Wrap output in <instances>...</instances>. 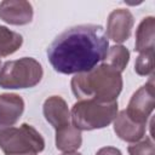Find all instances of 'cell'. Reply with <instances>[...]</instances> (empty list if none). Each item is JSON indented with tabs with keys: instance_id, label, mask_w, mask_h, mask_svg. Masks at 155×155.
Wrapping results in <instances>:
<instances>
[{
	"instance_id": "1",
	"label": "cell",
	"mask_w": 155,
	"mask_h": 155,
	"mask_svg": "<svg viewBox=\"0 0 155 155\" xmlns=\"http://www.w3.org/2000/svg\"><path fill=\"white\" fill-rule=\"evenodd\" d=\"M108 48L109 41L102 25L80 24L64 30L52 41L47 58L61 74H80L98 65Z\"/></svg>"
},
{
	"instance_id": "2",
	"label": "cell",
	"mask_w": 155,
	"mask_h": 155,
	"mask_svg": "<svg viewBox=\"0 0 155 155\" xmlns=\"http://www.w3.org/2000/svg\"><path fill=\"white\" fill-rule=\"evenodd\" d=\"M70 87L79 99H93L102 103L115 102L122 90V76L113 67L102 63L88 71L75 74Z\"/></svg>"
},
{
	"instance_id": "3",
	"label": "cell",
	"mask_w": 155,
	"mask_h": 155,
	"mask_svg": "<svg viewBox=\"0 0 155 155\" xmlns=\"http://www.w3.org/2000/svg\"><path fill=\"white\" fill-rule=\"evenodd\" d=\"M117 115V101L102 103L93 99H80L70 111L71 124L80 131H92L109 126Z\"/></svg>"
},
{
	"instance_id": "4",
	"label": "cell",
	"mask_w": 155,
	"mask_h": 155,
	"mask_svg": "<svg viewBox=\"0 0 155 155\" xmlns=\"http://www.w3.org/2000/svg\"><path fill=\"white\" fill-rule=\"evenodd\" d=\"M42 75L41 64L31 57L7 61L0 69V87L8 90L30 88L41 81Z\"/></svg>"
},
{
	"instance_id": "5",
	"label": "cell",
	"mask_w": 155,
	"mask_h": 155,
	"mask_svg": "<svg viewBox=\"0 0 155 155\" xmlns=\"http://www.w3.org/2000/svg\"><path fill=\"white\" fill-rule=\"evenodd\" d=\"M0 149L5 155H38L45 149L42 136L28 124L0 132Z\"/></svg>"
},
{
	"instance_id": "6",
	"label": "cell",
	"mask_w": 155,
	"mask_h": 155,
	"mask_svg": "<svg viewBox=\"0 0 155 155\" xmlns=\"http://www.w3.org/2000/svg\"><path fill=\"white\" fill-rule=\"evenodd\" d=\"M155 107V88L151 79L140 86L131 97L127 108L125 109L127 116L138 124L147 125L149 116Z\"/></svg>"
},
{
	"instance_id": "7",
	"label": "cell",
	"mask_w": 155,
	"mask_h": 155,
	"mask_svg": "<svg viewBox=\"0 0 155 155\" xmlns=\"http://www.w3.org/2000/svg\"><path fill=\"white\" fill-rule=\"evenodd\" d=\"M134 19L130 10L127 8H116L110 12L107 23V38L115 42L126 41L132 31Z\"/></svg>"
},
{
	"instance_id": "8",
	"label": "cell",
	"mask_w": 155,
	"mask_h": 155,
	"mask_svg": "<svg viewBox=\"0 0 155 155\" xmlns=\"http://www.w3.org/2000/svg\"><path fill=\"white\" fill-rule=\"evenodd\" d=\"M33 6L24 0H5L0 2V19L12 25H24L33 19Z\"/></svg>"
},
{
	"instance_id": "9",
	"label": "cell",
	"mask_w": 155,
	"mask_h": 155,
	"mask_svg": "<svg viewBox=\"0 0 155 155\" xmlns=\"http://www.w3.org/2000/svg\"><path fill=\"white\" fill-rule=\"evenodd\" d=\"M24 111V101L16 93L0 94V132L12 127Z\"/></svg>"
},
{
	"instance_id": "10",
	"label": "cell",
	"mask_w": 155,
	"mask_h": 155,
	"mask_svg": "<svg viewBox=\"0 0 155 155\" xmlns=\"http://www.w3.org/2000/svg\"><path fill=\"white\" fill-rule=\"evenodd\" d=\"M42 113L46 121L54 130L70 124V110L61 96L48 97L42 105Z\"/></svg>"
},
{
	"instance_id": "11",
	"label": "cell",
	"mask_w": 155,
	"mask_h": 155,
	"mask_svg": "<svg viewBox=\"0 0 155 155\" xmlns=\"http://www.w3.org/2000/svg\"><path fill=\"white\" fill-rule=\"evenodd\" d=\"M145 130L147 125L133 121L127 116L125 110H121L114 120V132L125 142L134 143L140 140L145 136Z\"/></svg>"
},
{
	"instance_id": "12",
	"label": "cell",
	"mask_w": 155,
	"mask_h": 155,
	"mask_svg": "<svg viewBox=\"0 0 155 155\" xmlns=\"http://www.w3.org/2000/svg\"><path fill=\"white\" fill-rule=\"evenodd\" d=\"M82 144L81 131L73 124H68L56 130V148L61 151L69 153L78 150Z\"/></svg>"
},
{
	"instance_id": "13",
	"label": "cell",
	"mask_w": 155,
	"mask_h": 155,
	"mask_svg": "<svg viewBox=\"0 0 155 155\" xmlns=\"http://www.w3.org/2000/svg\"><path fill=\"white\" fill-rule=\"evenodd\" d=\"M155 42V18L153 16L145 17L139 23L136 30L134 50L139 53L154 51Z\"/></svg>"
},
{
	"instance_id": "14",
	"label": "cell",
	"mask_w": 155,
	"mask_h": 155,
	"mask_svg": "<svg viewBox=\"0 0 155 155\" xmlns=\"http://www.w3.org/2000/svg\"><path fill=\"white\" fill-rule=\"evenodd\" d=\"M23 44L21 34L10 30L7 27L0 25V56L6 57L15 53Z\"/></svg>"
},
{
	"instance_id": "15",
	"label": "cell",
	"mask_w": 155,
	"mask_h": 155,
	"mask_svg": "<svg viewBox=\"0 0 155 155\" xmlns=\"http://www.w3.org/2000/svg\"><path fill=\"white\" fill-rule=\"evenodd\" d=\"M103 61H104L103 63L122 73L130 62V51L122 45L111 46L110 48H108V52Z\"/></svg>"
},
{
	"instance_id": "16",
	"label": "cell",
	"mask_w": 155,
	"mask_h": 155,
	"mask_svg": "<svg viewBox=\"0 0 155 155\" xmlns=\"http://www.w3.org/2000/svg\"><path fill=\"white\" fill-rule=\"evenodd\" d=\"M154 70V51L139 53L134 63V71L140 76L150 75Z\"/></svg>"
},
{
	"instance_id": "17",
	"label": "cell",
	"mask_w": 155,
	"mask_h": 155,
	"mask_svg": "<svg viewBox=\"0 0 155 155\" xmlns=\"http://www.w3.org/2000/svg\"><path fill=\"white\" fill-rule=\"evenodd\" d=\"M127 151L130 155H155V145L153 139L145 136V138L128 145Z\"/></svg>"
},
{
	"instance_id": "18",
	"label": "cell",
	"mask_w": 155,
	"mask_h": 155,
	"mask_svg": "<svg viewBox=\"0 0 155 155\" xmlns=\"http://www.w3.org/2000/svg\"><path fill=\"white\" fill-rule=\"evenodd\" d=\"M96 155H122V153L115 148V147H104V148H101Z\"/></svg>"
},
{
	"instance_id": "19",
	"label": "cell",
	"mask_w": 155,
	"mask_h": 155,
	"mask_svg": "<svg viewBox=\"0 0 155 155\" xmlns=\"http://www.w3.org/2000/svg\"><path fill=\"white\" fill-rule=\"evenodd\" d=\"M62 155H81L80 153H76V151H69V153H64Z\"/></svg>"
},
{
	"instance_id": "20",
	"label": "cell",
	"mask_w": 155,
	"mask_h": 155,
	"mask_svg": "<svg viewBox=\"0 0 155 155\" xmlns=\"http://www.w3.org/2000/svg\"><path fill=\"white\" fill-rule=\"evenodd\" d=\"M0 65H1V61H0Z\"/></svg>"
}]
</instances>
